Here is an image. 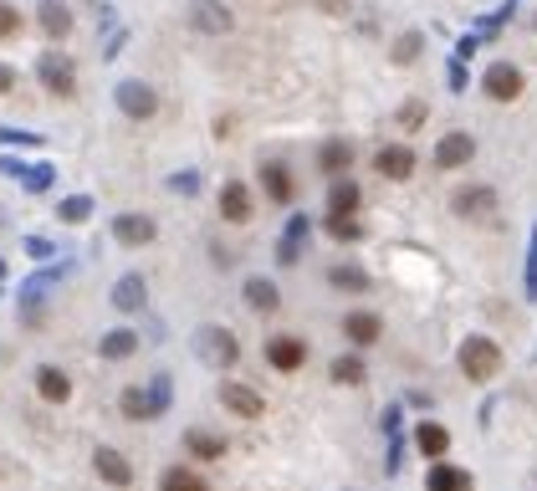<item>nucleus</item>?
Here are the masks:
<instances>
[{
    "instance_id": "1",
    "label": "nucleus",
    "mask_w": 537,
    "mask_h": 491,
    "mask_svg": "<svg viewBox=\"0 0 537 491\" xmlns=\"http://www.w3.org/2000/svg\"><path fill=\"white\" fill-rule=\"evenodd\" d=\"M190 348H195V359L205 369H236L241 364V338L231 328H220V323H200L195 338H190Z\"/></svg>"
},
{
    "instance_id": "2",
    "label": "nucleus",
    "mask_w": 537,
    "mask_h": 491,
    "mask_svg": "<svg viewBox=\"0 0 537 491\" xmlns=\"http://www.w3.org/2000/svg\"><path fill=\"white\" fill-rule=\"evenodd\" d=\"M456 364H461V374L471 379V384H491L502 374V348L491 343V338H481V333H471L461 348H456Z\"/></svg>"
},
{
    "instance_id": "3",
    "label": "nucleus",
    "mask_w": 537,
    "mask_h": 491,
    "mask_svg": "<svg viewBox=\"0 0 537 491\" xmlns=\"http://www.w3.org/2000/svg\"><path fill=\"white\" fill-rule=\"evenodd\" d=\"M113 103H118V113L133 118V123H149V118L159 113V93H154L144 77H123V82L113 87Z\"/></svg>"
},
{
    "instance_id": "4",
    "label": "nucleus",
    "mask_w": 537,
    "mask_h": 491,
    "mask_svg": "<svg viewBox=\"0 0 537 491\" xmlns=\"http://www.w3.org/2000/svg\"><path fill=\"white\" fill-rule=\"evenodd\" d=\"M36 77H41V87H47L52 98H72V93H77V67H72V57L57 52V47L36 57Z\"/></svg>"
},
{
    "instance_id": "5",
    "label": "nucleus",
    "mask_w": 537,
    "mask_h": 491,
    "mask_svg": "<svg viewBox=\"0 0 537 491\" xmlns=\"http://www.w3.org/2000/svg\"><path fill=\"white\" fill-rule=\"evenodd\" d=\"M522 87H527V77H522V67H512V62H491L486 77H481V93H486L491 103H517Z\"/></svg>"
},
{
    "instance_id": "6",
    "label": "nucleus",
    "mask_w": 537,
    "mask_h": 491,
    "mask_svg": "<svg viewBox=\"0 0 537 491\" xmlns=\"http://www.w3.org/2000/svg\"><path fill=\"white\" fill-rule=\"evenodd\" d=\"M220 405H226L231 415H241V420H261L266 415V399L251 384H241V379H220Z\"/></svg>"
},
{
    "instance_id": "7",
    "label": "nucleus",
    "mask_w": 537,
    "mask_h": 491,
    "mask_svg": "<svg viewBox=\"0 0 537 491\" xmlns=\"http://www.w3.org/2000/svg\"><path fill=\"white\" fill-rule=\"evenodd\" d=\"M113 241H118V246H128V251H144V246H154V241H159V226H154L149 215H133V210H128V215H118V220H113Z\"/></svg>"
},
{
    "instance_id": "8",
    "label": "nucleus",
    "mask_w": 537,
    "mask_h": 491,
    "mask_svg": "<svg viewBox=\"0 0 537 491\" xmlns=\"http://www.w3.org/2000/svg\"><path fill=\"white\" fill-rule=\"evenodd\" d=\"M266 364H272L277 374H297L307 364V343L292 338V333H277V338H266Z\"/></svg>"
},
{
    "instance_id": "9",
    "label": "nucleus",
    "mask_w": 537,
    "mask_h": 491,
    "mask_svg": "<svg viewBox=\"0 0 537 491\" xmlns=\"http://www.w3.org/2000/svg\"><path fill=\"white\" fill-rule=\"evenodd\" d=\"M415 164H420V159H415L410 144H384V149L374 154V169L384 174V180H394V185H405L410 174H415Z\"/></svg>"
},
{
    "instance_id": "10",
    "label": "nucleus",
    "mask_w": 537,
    "mask_h": 491,
    "mask_svg": "<svg viewBox=\"0 0 537 491\" xmlns=\"http://www.w3.org/2000/svg\"><path fill=\"white\" fill-rule=\"evenodd\" d=\"M190 21H195V31H205V36H226V31L236 26V16L226 11V0H190Z\"/></svg>"
},
{
    "instance_id": "11",
    "label": "nucleus",
    "mask_w": 537,
    "mask_h": 491,
    "mask_svg": "<svg viewBox=\"0 0 537 491\" xmlns=\"http://www.w3.org/2000/svg\"><path fill=\"white\" fill-rule=\"evenodd\" d=\"M471 159H476V139H471V133H445V139L435 144V169H445V174L466 169Z\"/></svg>"
},
{
    "instance_id": "12",
    "label": "nucleus",
    "mask_w": 537,
    "mask_h": 491,
    "mask_svg": "<svg viewBox=\"0 0 537 491\" xmlns=\"http://www.w3.org/2000/svg\"><path fill=\"white\" fill-rule=\"evenodd\" d=\"M425 491H476V476L466 466H451V461H430Z\"/></svg>"
},
{
    "instance_id": "13",
    "label": "nucleus",
    "mask_w": 537,
    "mask_h": 491,
    "mask_svg": "<svg viewBox=\"0 0 537 491\" xmlns=\"http://www.w3.org/2000/svg\"><path fill=\"white\" fill-rule=\"evenodd\" d=\"M261 190H266V200H272V205H292V195H297L292 169H287L282 159H266V164H261Z\"/></svg>"
},
{
    "instance_id": "14",
    "label": "nucleus",
    "mask_w": 537,
    "mask_h": 491,
    "mask_svg": "<svg viewBox=\"0 0 537 491\" xmlns=\"http://www.w3.org/2000/svg\"><path fill=\"white\" fill-rule=\"evenodd\" d=\"M93 471L108 486H133V461L123 451H113V445H98V451H93Z\"/></svg>"
},
{
    "instance_id": "15",
    "label": "nucleus",
    "mask_w": 537,
    "mask_h": 491,
    "mask_svg": "<svg viewBox=\"0 0 537 491\" xmlns=\"http://www.w3.org/2000/svg\"><path fill=\"white\" fill-rule=\"evenodd\" d=\"M415 451H420L425 461H445V451H451V430H445L440 420L415 425Z\"/></svg>"
},
{
    "instance_id": "16",
    "label": "nucleus",
    "mask_w": 537,
    "mask_h": 491,
    "mask_svg": "<svg viewBox=\"0 0 537 491\" xmlns=\"http://www.w3.org/2000/svg\"><path fill=\"white\" fill-rule=\"evenodd\" d=\"M220 215H226L231 226H246V220H251V190H246L241 180H226V185H220Z\"/></svg>"
},
{
    "instance_id": "17",
    "label": "nucleus",
    "mask_w": 537,
    "mask_h": 491,
    "mask_svg": "<svg viewBox=\"0 0 537 491\" xmlns=\"http://www.w3.org/2000/svg\"><path fill=\"white\" fill-rule=\"evenodd\" d=\"M36 394L47 399V405H67V399H72V379L57 364H41L36 369Z\"/></svg>"
},
{
    "instance_id": "18",
    "label": "nucleus",
    "mask_w": 537,
    "mask_h": 491,
    "mask_svg": "<svg viewBox=\"0 0 537 491\" xmlns=\"http://www.w3.org/2000/svg\"><path fill=\"white\" fill-rule=\"evenodd\" d=\"M98 353L108 364H123V359H133V353H139V333L133 328H108L103 338H98Z\"/></svg>"
},
{
    "instance_id": "19",
    "label": "nucleus",
    "mask_w": 537,
    "mask_h": 491,
    "mask_svg": "<svg viewBox=\"0 0 537 491\" xmlns=\"http://www.w3.org/2000/svg\"><path fill=\"white\" fill-rule=\"evenodd\" d=\"M379 333H384L379 312H348V318H343V338H348V343H358V348L379 343Z\"/></svg>"
},
{
    "instance_id": "20",
    "label": "nucleus",
    "mask_w": 537,
    "mask_h": 491,
    "mask_svg": "<svg viewBox=\"0 0 537 491\" xmlns=\"http://www.w3.org/2000/svg\"><path fill=\"white\" fill-rule=\"evenodd\" d=\"M144 302H149L144 277H139V272H123L118 287H113V307H118V312H144Z\"/></svg>"
},
{
    "instance_id": "21",
    "label": "nucleus",
    "mask_w": 537,
    "mask_h": 491,
    "mask_svg": "<svg viewBox=\"0 0 537 491\" xmlns=\"http://www.w3.org/2000/svg\"><path fill=\"white\" fill-rule=\"evenodd\" d=\"M491 205H497V190H486V185H471V190H456V195H451V210H456L461 220L491 215Z\"/></svg>"
},
{
    "instance_id": "22",
    "label": "nucleus",
    "mask_w": 537,
    "mask_h": 491,
    "mask_svg": "<svg viewBox=\"0 0 537 491\" xmlns=\"http://www.w3.org/2000/svg\"><path fill=\"white\" fill-rule=\"evenodd\" d=\"M318 169L328 174V180L348 174V169H353V144H348V139H328V144L318 149Z\"/></svg>"
},
{
    "instance_id": "23",
    "label": "nucleus",
    "mask_w": 537,
    "mask_h": 491,
    "mask_svg": "<svg viewBox=\"0 0 537 491\" xmlns=\"http://www.w3.org/2000/svg\"><path fill=\"white\" fill-rule=\"evenodd\" d=\"M36 21H41V31H47V41H67V31H72V11L62 6V0H41Z\"/></svg>"
},
{
    "instance_id": "24",
    "label": "nucleus",
    "mask_w": 537,
    "mask_h": 491,
    "mask_svg": "<svg viewBox=\"0 0 537 491\" xmlns=\"http://www.w3.org/2000/svg\"><path fill=\"white\" fill-rule=\"evenodd\" d=\"M246 307H251V312H266V318H272V312L282 307V292H277V282L251 277V282H246Z\"/></svg>"
},
{
    "instance_id": "25",
    "label": "nucleus",
    "mask_w": 537,
    "mask_h": 491,
    "mask_svg": "<svg viewBox=\"0 0 537 491\" xmlns=\"http://www.w3.org/2000/svg\"><path fill=\"white\" fill-rule=\"evenodd\" d=\"M328 287H338V292H369L374 282H369V272H364V266L333 261V266H328Z\"/></svg>"
},
{
    "instance_id": "26",
    "label": "nucleus",
    "mask_w": 537,
    "mask_h": 491,
    "mask_svg": "<svg viewBox=\"0 0 537 491\" xmlns=\"http://www.w3.org/2000/svg\"><path fill=\"white\" fill-rule=\"evenodd\" d=\"M185 451H190L195 461H220V456H226V440L195 425V430H185Z\"/></svg>"
},
{
    "instance_id": "27",
    "label": "nucleus",
    "mask_w": 537,
    "mask_h": 491,
    "mask_svg": "<svg viewBox=\"0 0 537 491\" xmlns=\"http://www.w3.org/2000/svg\"><path fill=\"white\" fill-rule=\"evenodd\" d=\"M307 236H312V220H307V215H292V220H287V236H282V246H277V261H282V266H292Z\"/></svg>"
},
{
    "instance_id": "28",
    "label": "nucleus",
    "mask_w": 537,
    "mask_h": 491,
    "mask_svg": "<svg viewBox=\"0 0 537 491\" xmlns=\"http://www.w3.org/2000/svg\"><path fill=\"white\" fill-rule=\"evenodd\" d=\"M358 200H364V190H358L348 174H338L333 190H328V210H333V215H358Z\"/></svg>"
},
{
    "instance_id": "29",
    "label": "nucleus",
    "mask_w": 537,
    "mask_h": 491,
    "mask_svg": "<svg viewBox=\"0 0 537 491\" xmlns=\"http://www.w3.org/2000/svg\"><path fill=\"white\" fill-rule=\"evenodd\" d=\"M144 389H149V420H159V415H164V410L174 405V379H169V374L159 369V374H154V379H149Z\"/></svg>"
},
{
    "instance_id": "30",
    "label": "nucleus",
    "mask_w": 537,
    "mask_h": 491,
    "mask_svg": "<svg viewBox=\"0 0 537 491\" xmlns=\"http://www.w3.org/2000/svg\"><path fill=\"white\" fill-rule=\"evenodd\" d=\"M118 410H123V420H133V425L149 420V389H144V384H128V389L118 394Z\"/></svg>"
},
{
    "instance_id": "31",
    "label": "nucleus",
    "mask_w": 537,
    "mask_h": 491,
    "mask_svg": "<svg viewBox=\"0 0 537 491\" xmlns=\"http://www.w3.org/2000/svg\"><path fill=\"white\" fill-rule=\"evenodd\" d=\"M328 374H333V384H364L369 379V364L358 359V353H338Z\"/></svg>"
},
{
    "instance_id": "32",
    "label": "nucleus",
    "mask_w": 537,
    "mask_h": 491,
    "mask_svg": "<svg viewBox=\"0 0 537 491\" xmlns=\"http://www.w3.org/2000/svg\"><path fill=\"white\" fill-rule=\"evenodd\" d=\"M159 491H210V486H205V476H195L190 466H169V471L159 476Z\"/></svg>"
},
{
    "instance_id": "33",
    "label": "nucleus",
    "mask_w": 537,
    "mask_h": 491,
    "mask_svg": "<svg viewBox=\"0 0 537 491\" xmlns=\"http://www.w3.org/2000/svg\"><path fill=\"white\" fill-rule=\"evenodd\" d=\"M420 52H425V36L420 31H405L394 41V67H410V62H420Z\"/></svg>"
},
{
    "instance_id": "34",
    "label": "nucleus",
    "mask_w": 537,
    "mask_h": 491,
    "mask_svg": "<svg viewBox=\"0 0 537 491\" xmlns=\"http://www.w3.org/2000/svg\"><path fill=\"white\" fill-rule=\"evenodd\" d=\"M57 215L67 220V226H82V220L93 215V195H67V200L57 205Z\"/></svg>"
},
{
    "instance_id": "35",
    "label": "nucleus",
    "mask_w": 537,
    "mask_h": 491,
    "mask_svg": "<svg viewBox=\"0 0 537 491\" xmlns=\"http://www.w3.org/2000/svg\"><path fill=\"white\" fill-rule=\"evenodd\" d=\"M328 236L333 241H358V236H364V226H358V215H333L328 210Z\"/></svg>"
},
{
    "instance_id": "36",
    "label": "nucleus",
    "mask_w": 537,
    "mask_h": 491,
    "mask_svg": "<svg viewBox=\"0 0 537 491\" xmlns=\"http://www.w3.org/2000/svg\"><path fill=\"white\" fill-rule=\"evenodd\" d=\"M425 118H430V108H425L420 98H410L405 108H399V118H394V123L405 128V133H415V128H425Z\"/></svg>"
},
{
    "instance_id": "37",
    "label": "nucleus",
    "mask_w": 537,
    "mask_h": 491,
    "mask_svg": "<svg viewBox=\"0 0 537 491\" xmlns=\"http://www.w3.org/2000/svg\"><path fill=\"white\" fill-rule=\"evenodd\" d=\"M21 180H26V190H31V195H41V190H52V164H31V169L21 174Z\"/></svg>"
},
{
    "instance_id": "38",
    "label": "nucleus",
    "mask_w": 537,
    "mask_h": 491,
    "mask_svg": "<svg viewBox=\"0 0 537 491\" xmlns=\"http://www.w3.org/2000/svg\"><path fill=\"white\" fill-rule=\"evenodd\" d=\"M527 302H537V226H532V251H527Z\"/></svg>"
},
{
    "instance_id": "39",
    "label": "nucleus",
    "mask_w": 537,
    "mask_h": 491,
    "mask_svg": "<svg viewBox=\"0 0 537 491\" xmlns=\"http://www.w3.org/2000/svg\"><path fill=\"white\" fill-rule=\"evenodd\" d=\"M169 190H174V195H195V190H200V174H195V169L174 174V180H169Z\"/></svg>"
},
{
    "instance_id": "40",
    "label": "nucleus",
    "mask_w": 537,
    "mask_h": 491,
    "mask_svg": "<svg viewBox=\"0 0 537 491\" xmlns=\"http://www.w3.org/2000/svg\"><path fill=\"white\" fill-rule=\"evenodd\" d=\"M21 31V11L16 6H0V36H16Z\"/></svg>"
},
{
    "instance_id": "41",
    "label": "nucleus",
    "mask_w": 537,
    "mask_h": 491,
    "mask_svg": "<svg viewBox=\"0 0 537 491\" xmlns=\"http://www.w3.org/2000/svg\"><path fill=\"white\" fill-rule=\"evenodd\" d=\"M0 144H26V149H36L41 139H36V133H21V128H0Z\"/></svg>"
},
{
    "instance_id": "42",
    "label": "nucleus",
    "mask_w": 537,
    "mask_h": 491,
    "mask_svg": "<svg viewBox=\"0 0 537 491\" xmlns=\"http://www.w3.org/2000/svg\"><path fill=\"white\" fill-rule=\"evenodd\" d=\"M21 246H26V256H36V261H47V256H52V241H47V236H26Z\"/></svg>"
},
{
    "instance_id": "43",
    "label": "nucleus",
    "mask_w": 537,
    "mask_h": 491,
    "mask_svg": "<svg viewBox=\"0 0 537 491\" xmlns=\"http://www.w3.org/2000/svg\"><path fill=\"white\" fill-rule=\"evenodd\" d=\"M11 87H16V67H6V62H0V98H6Z\"/></svg>"
},
{
    "instance_id": "44",
    "label": "nucleus",
    "mask_w": 537,
    "mask_h": 491,
    "mask_svg": "<svg viewBox=\"0 0 537 491\" xmlns=\"http://www.w3.org/2000/svg\"><path fill=\"white\" fill-rule=\"evenodd\" d=\"M318 11H328V16H343V11H348V0H318Z\"/></svg>"
},
{
    "instance_id": "45",
    "label": "nucleus",
    "mask_w": 537,
    "mask_h": 491,
    "mask_svg": "<svg viewBox=\"0 0 537 491\" xmlns=\"http://www.w3.org/2000/svg\"><path fill=\"white\" fill-rule=\"evenodd\" d=\"M0 174H16V180H21L26 164H21V159H0Z\"/></svg>"
},
{
    "instance_id": "46",
    "label": "nucleus",
    "mask_w": 537,
    "mask_h": 491,
    "mask_svg": "<svg viewBox=\"0 0 537 491\" xmlns=\"http://www.w3.org/2000/svg\"><path fill=\"white\" fill-rule=\"evenodd\" d=\"M0 277H6V261H0Z\"/></svg>"
}]
</instances>
